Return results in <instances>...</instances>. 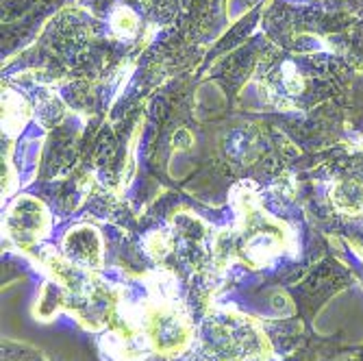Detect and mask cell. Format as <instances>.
Masks as SVG:
<instances>
[{
  "mask_svg": "<svg viewBox=\"0 0 363 361\" xmlns=\"http://www.w3.org/2000/svg\"><path fill=\"white\" fill-rule=\"evenodd\" d=\"M63 255L70 259V264L77 268H96L103 259V244L101 238L91 226H77L63 238Z\"/></svg>",
  "mask_w": 363,
  "mask_h": 361,
  "instance_id": "obj_3",
  "label": "cell"
},
{
  "mask_svg": "<svg viewBox=\"0 0 363 361\" xmlns=\"http://www.w3.org/2000/svg\"><path fill=\"white\" fill-rule=\"evenodd\" d=\"M333 203L346 213H363V179H344L333 189Z\"/></svg>",
  "mask_w": 363,
  "mask_h": 361,
  "instance_id": "obj_4",
  "label": "cell"
},
{
  "mask_svg": "<svg viewBox=\"0 0 363 361\" xmlns=\"http://www.w3.org/2000/svg\"><path fill=\"white\" fill-rule=\"evenodd\" d=\"M144 335L159 355H177L191 340V326L179 305L163 303L144 313Z\"/></svg>",
  "mask_w": 363,
  "mask_h": 361,
  "instance_id": "obj_1",
  "label": "cell"
},
{
  "mask_svg": "<svg viewBox=\"0 0 363 361\" xmlns=\"http://www.w3.org/2000/svg\"><path fill=\"white\" fill-rule=\"evenodd\" d=\"M111 26L120 38H128L138 30V18L133 16L130 9H118L111 16Z\"/></svg>",
  "mask_w": 363,
  "mask_h": 361,
  "instance_id": "obj_5",
  "label": "cell"
},
{
  "mask_svg": "<svg viewBox=\"0 0 363 361\" xmlns=\"http://www.w3.org/2000/svg\"><path fill=\"white\" fill-rule=\"evenodd\" d=\"M7 228H9V235L18 244H33L46 233L48 213L42 203L33 201L30 196H22V199L9 209Z\"/></svg>",
  "mask_w": 363,
  "mask_h": 361,
  "instance_id": "obj_2",
  "label": "cell"
}]
</instances>
